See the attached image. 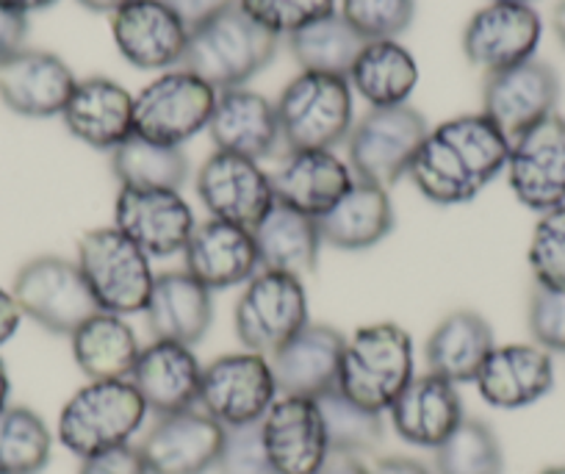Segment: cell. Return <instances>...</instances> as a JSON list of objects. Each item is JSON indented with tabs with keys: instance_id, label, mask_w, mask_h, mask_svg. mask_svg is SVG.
<instances>
[{
	"instance_id": "10",
	"label": "cell",
	"mask_w": 565,
	"mask_h": 474,
	"mask_svg": "<svg viewBox=\"0 0 565 474\" xmlns=\"http://www.w3.org/2000/svg\"><path fill=\"white\" fill-rule=\"evenodd\" d=\"M12 294L23 316L56 336H73L100 310L78 264L58 255L31 259L14 277Z\"/></svg>"
},
{
	"instance_id": "38",
	"label": "cell",
	"mask_w": 565,
	"mask_h": 474,
	"mask_svg": "<svg viewBox=\"0 0 565 474\" xmlns=\"http://www.w3.org/2000/svg\"><path fill=\"white\" fill-rule=\"evenodd\" d=\"M322 411L324 430H328L330 455H363L383 444V419L377 411L358 405L339 389L324 391L317 397Z\"/></svg>"
},
{
	"instance_id": "35",
	"label": "cell",
	"mask_w": 565,
	"mask_h": 474,
	"mask_svg": "<svg viewBox=\"0 0 565 474\" xmlns=\"http://www.w3.org/2000/svg\"><path fill=\"white\" fill-rule=\"evenodd\" d=\"M111 172L122 189H181L189 178V158L181 147L134 134L111 150Z\"/></svg>"
},
{
	"instance_id": "33",
	"label": "cell",
	"mask_w": 565,
	"mask_h": 474,
	"mask_svg": "<svg viewBox=\"0 0 565 474\" xmlns=\"http://www.w3.org/2000/svg\"><path fill=\"white\" fill-rule=\"evenodd\" d=\"M73 356L89 380H128L141 347L128 319L108 310H97L75 330Z\"/></svg>"
},
{
	"instance_id": "8",
	"label": "cell",
	"mask_w": 565,
	"mask_h": 474,
	"mask_svg": "<svg viewBox=\"0 0 565 474\" xmlns=\"http://www.w3.org/2000/svg\"><path fill=\"white\" fill-rule=\"evenodd\" d=\"M430 128L411 106L372 108L350 130V170L361 181L388 189L405 178Z\"/></svg>"
},
{
	"instance_id": "18",
	"label": "cell",
	"mask_w": 565,
	"mask_h": 474,
	"mask_svg": "<svg viewBox=\"0 0 565 474\" xmlns=\"http://www.w3.org/2000/svg\"><path fill=\"white\" fill-rule=\"evenodd\" d=\"M559 97V81L548 64L530 62L499 70L482 86V114L502 130L508 139L524 134L554 114Z\"/></svg>"
},
{
	"instance_id": "15",
	"label": "cell",
	"mask_w": 565,
	"mask_h": 474,
	"mask_svg": "<svg viewBox=\"0 0 565 474\" xmlns=\"http://www.w3.org/2000/svg\"><path fill=\"white\" fill-rule=\"evenodd\" d=\"M260 441L277 474H317L330 457L322 411L311 397H277L260 419Z\"/></svg>"
},
{
	"instance_id": "43",
	"label": "cell",
	"mask_w": 565,
	"mask_h": 474,
	"mask_svg": "<svg viewBox=\"0 0 565 474\" xmlns=\"http://www.w3.org/2000/svg\"><path fill=\"white\" fill-rule=\"evenodd\" d=\"M220 474H277L266 457L264 441H260V422L244 424V428L225 430V444H222Z\"/></svg>"
},
{
	"instance_id": "32",
	"label": "cell",
	"mask_w": 565,
	"mask_h": 474,
	"mask_svg": "<svg viewBox=\"0 0 565 474\" xmlns=\"http://www.w3.org/2000/svg\"><path fill=\"white\" fill-rule=\"evenodd\" d=\"M493 330L477 310H452L433 330L424 356L427 367L449 383H475L482 364L493 350Z\"/></svg>"
},
{
	"instance_id": "26",
	"label": "cell",
	"mask_w": 565,
	"mask_h": 474,
	"mask_svg": "<svg viewBox=\"0 0 565 474\" xmlns=\"http://www.w3.org/2000/svg\"><path fill=\"white\" fill-rule=\"evenodd\" d=\"M209 134L216 150L236 152V156L253 158V161L275 156L277 147L282 145L275 106L264 95L244 89V86L216 92Z\"/></svg>"
},
{
	"instance_id": "56",
	"label": "cell",
	"mask_w": 565,
	"mask_h": 474,
	"mask_svg": "<svg viewBox=\"0 0 565 474\" xmlns=\"http://www.w3.org/2000/svg\"><path fill=\"white\" fill-rule=\"evenodd\" d=\"M499 3H530V0H499Z\"/></svg>"
},
{
	"instance_id": "16",
	"label": "cell",
	"mask_w": 565,
	"mask_h": 474,
	"mask_svg": "<svg viewBox=\"0 0 565 474\" xmlns=\"http://www.w3.org/2000/svg\"><path fill=\"white\" fill-rule=\"evenodd\" d=\"M225 428L205 411L170 413L156 419L141 439L139 455L150 474H205L220 461Z\"/></svg>"
},
{
	"instance_id": "44",
	"label": "cell",
	"mask_w": 565,
	"mask_h": 474,
	"mask_svg": "<svg viewBox=\"0 0 565 474\" xmlns=\"http://www.w3.org/2000/svg\"><path fill=\"white\" fill-rule=\"evenodd\" d=\"M526 316L537 347L546 352H565V288L535 286Z\"/></svg>"
},
{
	"instance_id": "22",
	"label": "cell",
	"mask_w": 565,
	"mask_h": 474,
	"mask_svg": "<svg viewBox=\"0 0 565 474\" xmlns=\"http://www.w3.org/2000/svg\"><path fill=\"white\" fill-rule=\"evenodd\" d=\"M347 336L330 325L308 323L289 345L271 356V372L280 394L289 397H322L339 386L341 356Z\"/></svg>"
},
{
	"instance_id": "45",
	"label": "cell",
	"mask_w": 565,
	"mask_h": 474,
	"mask_svg": "<svg viewBox=\"0 0 565 474\" xmlns=\"http://www.w3.org/2000/svg\"><path fill=\"white\" fill-rule=\"evenodd\" d=\"M78 474H150L139 455V446H117L81 461Z\"/></svg>"
},
{
	"instance_id": "3",
	"label": "cell",
	"mask_w": 565,
	"mask_h": 474,
	"mask_svg": "<svg viewBox=\"0 0 565 474\" xmlns=\"http://www.w3.org/2000/svg\"><path fill=\"white\" fill-rule=\"evenodd\" d=\"M148 419V405L130 380H89L58 413V439L81 461L128 446Z\"/></svg>"
},
{
	"instance_id": "11",
	"label": "cell",
	"mask_w": 565,
	"mask_h": 474,
	"mask_svg": "<svg viewBox=\"0 0 565 474\" xmlns=\"http://www.w3.org/2000/svg\"><path fill=\"white\" fill-rule=\"evenodd\" d=\"M277 397L280 391L269 358L258 352H231L203 367L198 405L231 430L258 424Z\"/></svg>"
},
{
	"instance_id": "24",
	"label": "cell",
	"mask_w": 565,
	"mask_h": 474,
	"mask_svg": "<svg viewBox=\"0 0 565 474\" xmlns=\"http://www.w3.org/2000/svg\"><path fill=\"white\" fill-rule=\"evenodd\" d=\"M75 75L67 64L47 51L23 48L0 64V97L23 117H56L64 112L75 89Z\"/></svg>"
},
{
	"instance_id": "52",
	"label": "cell",
	"mask_w": 565,
	"mask_h": 474,
	"mask_svg": "<svg viewBox=\"0 0 565 474\" xmlns=\"http://www.w3.org/2000/svg\"><path fill=\"white\" fill-rule=\"evenodd\" d=\"M81 7H86L89 12H100V14H114L117 9H122L125 3H130V0H78Z\"/></svg>"
},
{
	"instance_id": "13",
	"label": "cell",
	"mask_w": 565,
	"mask_h": 474,
	"mask_svg": "<svg viewBox=\"0 0 565 474\" xmlns=\"http://www.w3.org/2000/svg\"><path fill=\"white\" fill-rule=\"evenodd\" d=\"M198 198L209 209L211 220L233 222L253 231L266 211L275 206V189H271L269 172L260 170L253 158L236 156V152L216 150L205 158L198 178Z\"/></svg>"
},
{
	"instance_id": "23",
	"label": "cell",
	"mask_w": 565,
	"mask_h": 474,
	"mask_svg": "<svg viewBox=\"0 0 565 474\" xmlns=\"http://www.w3.org/2000/svg\"><path fill=\"white\" fill-rule=\"evenodd\" d=\"M388 413L396 435L424 450H438L466 419L458 386L433 372L413 375Z\"/></svg>"
},
{
	"instance_id": "34",
	"label": "cell",
	"mask_w": 565,
	"mask_h": 474,
	"mask_svg": "<svg viewBox=\"0 0 565 474\" xmlns=\"http://www.w3.org/2000/svg\"><path fill=\"white\" fill-rule=\"evenodd\" d=\"M347 81L372 108L405 106L418 84V64L396 40L366 42Z\"/></svg>"
},
{
	"instance_id": "5",
	"label": "cell",
	"mask_w": 565,
	"mask_h": 474,
	"mask_svg": "<svg viewBox=\"0 0 565 474\" xmlns=\"http://www.w3.org/2000/svg\"><path fill=\"white\" fill-rule=\"evenodd\" d=\"M286 150H333L352 130V86L341 75L300 73L275 103Z\"/></svg>"
},
{
	"instance_id": "48",
	"label": "cell",
	"mask_w": 565,
	"mask_h": 474,
	"mask_svg": "<svg viewBox=\"0 0 565 474\" xmlns=\"http://www.w3.org/2000/svg\"><path fill=\"white\" fill-rule=\"evenodd\" d=\"M20 323H23V310H20L18 299H14L12 292L0 288V347L18 334Z\"/></svg>"
},
{
	"instance_id": "14",
	"label": "cell",
	"mask_w": 565,
	"mask_h": 474,
	"mask_svg": "<svg viewBox=\"0 0 565 474\" xmlns=\"http://www.w3.org/2000/svg\"><path fill=\"white\" fill-rule=\"evenodd\" d=\"M114 228L150 259H170L186 250L198 222L178 189L119 187Z\"/></svg>"
},
{
	"instance_id": "55",
	"label": "cell",
	"mask_w": 565,
	"mask_h": 474,
	"mask_svg": "<svg viewBox=\"0 0 565 474\" xmlns=\"http://www.w3.org/2000/svg\"><path fill=\"white\" fill-rule=\"evenodd\" d=\"M541 474H565V466H548V468H543Z\"/></svg>"
},
{
	"instance_id": "42",
	"label": "cell",
	"mask_w": 565,
	"mask_h": 474,
	"mask_svg": "<svg viewBox=\"0 0 565 474\" xmlns=\"http://www.w3.org/2000/svg\"><path fill=\"white\" fill-rule=\"evenodd\" d=\"M238 7L275 36H291L333 14L335 0H238Z\"/></svg>"
},
{
	"instance_id": "12",
	"label": "cell",
	"mask_w": 565,
	"mask_h": 474,
	"mask_svg": "<svg viewBox=\"0 0 565 474\" xmlns=\"http://www.w3.org/2000/svg\"><path fill=\"white\" fill-rule=\"evenodd\" d=\"M508 181L515 200L546 214L565 206V117L548 114L510 139Z\"/></svg>"
},
{
	"instance_id": "31",
	"label": "cell",
	"mask_w": 565,
	"mask_h": 474,
	"mask_svg": "<svg viewBox=\"0 0 565 474\" xmlns=\"http://www.w3.org/2000/svg\"><path fill=\"white\" fill-rule=\"evenodd\" d=\"M253 242L260 270L295 275L300 281L302 275L317 270L319 250H322L317 220L277 200L264 220L253 228Z\"/></svg>"
},
{
	"instance_id": "39",
	"label": "cell",
	"mask_w": 565,
	"mask_h": 474,
	"mask_svg": "<svg viewBox=\"0 0 565 474\" xmlns=\"http://www.w3.org/2000/svg\"><path fill=\"white\" fill-rule=\"evenodd\" d=\"M438 474H502L504 455L497 433L482 419H463L436 450Z\"/></svg>"
},
{
	"instance_id": "27",
	"label": "cell",
	"mask_w": 565,
	"mask_h": 474,
	"mask_svg": "<svg viewBox=\"0 0 565 474\" xmlns=\"http://www.w3.org/2000/svg\"><path fill=\"white\" fill-rule=\"evenodd\" d=\"M141 314L148 319L153 339L192 347L209 334L214 323V303H211L209 288L186 270L164 272V275H156L148 305Z\"/></svg>"
},
{
	"instance_id": "19",
	"label": "cell",
	"mask_w": 565,
	"mask_h": 474,
	"mask_svg": "<svg viewBox=\"0 0 565 474\" xmlns=\"http://www.w3.org/2000/svg\"><path fill=\"white\" fill-rule=\"evenodd\" d=\"M114 42L139 70H172L183 62L189 25L164 0H130L111 18Z\"/></svg>"
},
{
	"instance_id": "47",
	"label": "cell",
	"mask_w": 565,
	"mask_h": 474,
	"mask_svg": "<svg viewBox=\"0 0 565 474\" xmlns=\"http://www.w3.org/2000/svg\"><path fill=\"white\" fill-rule=\"evenodd\" d=\"M167 7L189 25V31L198 29L200 23H205L209 18L220 14L222 9H227L236 0H164Z\"/></svg>"
},
{
	"instance_id": "21",
	"label": "cell",
	"mask_w": 565,
	"mask_h": 474,
	"mask_svg": "<svg viewBox=\"0 0 565 474\" xmlns=\"http://www.w3.org/2000/svg\"><path fill=\"white\" fill-rule=\"evenodd\" d=\"M269 178L277 203L311 220L328 214L355 181L350 165L333 156V150H289Z\"/></svg>"
},
{
	"instance_id": "17",
	"label": "cell",
	"mask_w": 565,
	"mask_h": 474,
	"mask_svg": "<svg viewBox=\"0 0 565 474\" xmlns=\"http://www.w3.org/2000/svg\"><path fill=\"white\" fill-rule=\"evenodd\" d=\"M543 23L530 3L491 0L469 20L463 31V53L488 75L530 62L541 42Z\"/></svg>"
},
{
	"instance_id": "51",
	"label": "cell",
	"mask_w": 565,
	"mask_h": 474,
	"mask_svg": "<svg viewBox=\"0 0 565 474\" xmlns=\"http://www.w3.org/2000/svg\"><path fill=\"white\" fill-rule=\"evenodd\" d=\"M58 0H0V7L12 9L18 14H31V12H42V9L53 7Z\"/></svg>"
},
{
	"instance_id": "54",
	"label": "cell",
	"mask_w": 565,
	"mask_h": 474,
	"mask_svg": "<svg viewBox=\"0 0 565 474\" xmlns=\"http://www.w3.org/2000/svg\"><path fill=\"white\" fill-rule=\"evenodd\" d=\"M554 31H557L559 42L565 45V0H559L557 9H554Z\"/></svg>"
},
{
	"instance_id": "50",
	"label": "cell",
	"mask_w": 565,
	"mask_h": 474,
	"mask_svg": "<svg viewBox=\"0 0 565 474\" xmlns=\"http://www.w3.org/2000/svg\"><path fill=\"white\" fill-rule=\"evenodd\" d=\"M317 474H369V468L355 455H330Z\"/></svg>"
},
{
	"instance_id": "37",
	"label": "cell",
	"mask_w": 565,
	"mask_h": 474,
	"mask_svg": "<svg viewBox=\"0 0 565 474\" xmlns=\"http://www.w3.org/2000/svg\"><path fill=\"white\" fill-rule=\"evenodd\" d=\"M51 450V430L40 413L23 405L0 411V474H40Z\"/></svg>"
},
{
	"instance_id": "49",
	"label": "cell",
	"mask_w": 565,
	"mask_h": 474,
	"mask_svg": "<svg viewBox=\"0 0 565 474\" xmlns=\"http://www.w3.org/2000/svg\"><path fill=\"white\" fill-rule=\"evenodd\" d=\"M369 474H433L430 468L424 466L422 461L416 457H405V455H394V457H380Z\"/></svg>"
},
{
	"instance_id": "30",
	"label": "cell",
	"mask_w": 565,
	"mask_h": 474,
	"mask_svg": "<svg viewBox=\"0 0 565 474\" xmlns=\"http://www.w3.org/2000/svg\"><path fill=\"white\" fill-rule=\"evenodd\" d=\"M322 244L335 250H369L394 231L388 189L355 178L344 198L317 220Z\"/></svg>"
},
{
	"instance_id": "25",
	"label": "cell",
	"mask_w": 565,
	"mask_h": 474,
	"mask_svg": "<svg viewBox=\"0 0 565 474\" xmlns=\"http://www.w3.org/2000/svg\"><path fill=\"white\" fill-rule=\"evenodd\" d=\"M183 261L189 275L198 277L209 292L247 283L260 270L253 231L222 220L198 222Z\"/></svg>"
},
{
	"instance_id": "7",
	"label": "cell",
	"mask_w": 565,
	"mask_h": 474,
	"mask_svg": "<svg viewBox=\"0 0 565 474\" xmlns=\"http://www.w3.org/2000/svg\"><path fill=\"white\" fill-rule=\"evenodd\" d=\"M233 325L247 352L275 356L308 325L306 286L295 275L258 270L238 297Z\"/></svg>"
},
{
	"instance_id": "40",
	"label": "cell",
	"mask_w": 565,
	"mask_h": 474,
	"mask_svg": "<svg viewBox=\"0 0 565 474\" xmlns=\"http://www.w3.org/2000/svg\"><path fill=\"white\" fill-rule=\"evenodd\" d=\"M341 18L366 42L396 40L416 18V0H341Z\"/></svg>"
},
{
	"instance_id": "46",
	"label": "cell",
	"mask_w": 565,
	"mask_h": 474,
	"mask_svg": "<svg viewBox=\"0 0 565 474\" xmlns=\"http://www.w3.org/2000/svg\"><path fill=\"white\" fill-rule=\"evenodd\" d=\"M25 36H29V20H25V14L0 7V64L9 62L14 53L23 51Z\"/></svg>"
},
{
	"instance_id": "28",
	"label": "cell",
	"mask_w": 565,
	"mask_h": 474,
	"mask_svg": "<svg viewBox=\"0 0 565 474\" xmlns=\"http://www.w3.org/2000/svg\"><path fill=\"white\" fill-rule=\"evenodd\" d=\"M475 383L488 405L504 411L526 408L552 391V356L537 345L493 347Z\"/></svg>"
},
{
	"instance_id": "6",
	"label": "cell",
	"mask_w": 565,
	"mask_h": 474,
	"mask_svg": "<svg viewBox=\"0 0 565 474\" xmlns=\"http://www.w3.org/2000/svg\"><path fill=\"white\" fill-rule=\"evenodd\" d=\"M78 270L97 308L130 316L145 310L156 275L150 255L141 253L117 228H95L78 244Z\"/></svg>"
},
{
	"instance_id": "2",
	"label": "cell",
	"mask_w": 565,
	"mask_h": 474,
	"mask_svg": "<svg viewBox=\"0 0 565 474\" xmlns=\"http://www.w3.org/2000/svg\"><path fill=\"white\" fill-rule=\"evenodd\" d=\"M280 36L255 23L236 3L189 31L183 70L216 92L238 89L275 59Z\"/></svg>"
},
{
	"instance_id": "53",
	"label": "cell",
	"mask_w": 565,
	"mask_h": 474,
	"mask_svg": "<svg viewBox=\"0 0 565 474\" xmlns=\"http://www.w3.org/2000/svg\"><path fill=\"white\" fill-rule=\"evenodd\" d=\"M9 394H12V380H9V369L0 358V411L9 405Z\"/></svg>"
},
{
	"instance_id": "20",
	"label": "cell",
	"mask_w": 565,
	"mask_h": 474,
	"mask_svg": "<svg viewBox=\"0 0 565 474\" xmlns=\"http://www.w3.org/2000/svg\"><path fill=\"white\" fill-rule=\"evenodd\" d=\"M128 380L136 386L148 411L156 417H170L198 405L203 367L192 347L153 339V345L141 347Z\"/></svg>"
},
{
	"instance_id": "41",
	"label": "cell",
	"mask_w": 565,
	"mask_h": 474,
	"mask_svg": "<svg viewBox=\"0 0 565 474\" xmlns=\"http://www.w3.org/2000/svg\"><path fill=\"white\" fill-rule=\"evenodd\" d=\"M530 266L537 286L565 288V206L537 220L530 242Z\"/></svg>"
},
{
	"instance_id": "29",
	"label": "cell",
	"mask_w": 565,
	"mask_h": 474,
	"mask_svg": "<svg viewBox=\"0 0 565 474\" xmlns=\"http://www.w3.org/2000/svg\"><path fill=\"white\" fill-rule=\"evenodd\" d=\"M75 139L97 150H117L134 136V95L111 78L78 81L62 112Z\"/></svg>"
},
{
	"instance_id": "9",
	"label": "cell",
	"mask_w": 565,
	"mask_h": 474,
	"mask_svg": "<svg viewBox=\"0 0 565 474\" xmlns=\"http://www.w3.org/2000/svg\"><path fill=\"white\" fill-rule=\"evenodd\" d=\"M216 89L189 70H167L134 97V134L181 147L209 128Z\"/></svg>"
},
{
	"instance_id": "1",
	"label": "cell",
	"mask_w": 565,
	"mask_h": 474,
	"mask_svg": "<svg viewBox=\"0 0 565 474\" xmlns=\"http://www.w3.org/2000/svg\"><path fill=\"white\" fill-rule=\"evenodd\" d=\"M510 139L486 117L463 114L427 134L407 176L436 206L471 203L508 167Z\"/></svg>"
},
{
	"instance_id": "36",
	"label": "cell",
	"mask_w": 565,
	"mask_h": 474,
	"mask_svg": "<svg viewBox=\"0 0 565 474\" xmlns=\"http://www.w3.org/2000/svg\"><path fill=\"white\" fill-rule=\"evenodd\" d=\"M363 45L366 40L335 12L289 36V48L302 73L341 75V78L350 75Z\"/></svg>"
},
{
	"instance_id": "4",
	"label": "cell",
	"mask_w": 565,
	"mask_h": 474,
	"mask_svg": "<svg viewBox=\"0 0 565 474\" xmlns=\"http://www.w3.org/2000/svg\"><path fill=\"white\" fill-rule=\"evenodd\" d=\"M413 375L411 334L394 323H377L358 328L347 339L335 389L358 405L383 413Z\"/></svg>"
}]
</instances>
